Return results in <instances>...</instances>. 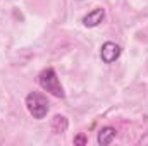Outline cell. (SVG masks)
Listing matches in <instances>:
<instances>
[{
  "label": "cell",
  "instance_id": "7a4b0ae2",
  "mask_svg": "<svg viewBox=\"0 0 148 146\" xmlns=\"http://www.w3.org/2000/svg\"><path fill=\"white\" fill-rule=\"evenodd\" d=\"M24 103H26L28 112H29V113L33 115V119H36V120L45 119L47 113H48V108H50V103L47 102V98H45L41 93H36V91L28 93Z\"/></svg>",
  "mask_w": 148,
  "mask_h": 146
},
{
  "label": "cell",
  "instance_id": "5b68a950",
  "mask_svg": "<svg viewBox=\"0 0 148 146\" xmlns=\"http://www.w3.org/2000/svg\"><path fill=\"white\" fill-rule=\"evenodd\" d=\"M115 136H117L115 127H112V126H105V127H102V129L98 131L97 143H98L100 146H107V145H110L112 141L115 139Z\"/></svg>",
  "mask_w": 148,
  "mask_h": 146
},
{
  "label": "cell",
  "instance_id": "52a82bcc",
  "mask_svg": "<svg viewBox=\"0 0 148 146\" xmlns=\"http://www.w3.org/2000/svg\"><path fill=\"white\" fill-rule=\"evenodd\" d=\"M74 145H86V138H84V134L76 136V138H74Z\"/></svg>",
  "mask_w": 148,
  "mask_h": 146
},
{
  "label": "cell",
  "instance_id": "3957f363",
  "mask_svg": "<svg viewBox=\"0 0 148 146\" xmlns=\"http://www.w3.org/2000/svg\"><path fill=\"white\" fill-rule=\"evenodd\" d=\"M121 46L117 45V43H114V41H105L103 45H102V48H100V59L105 62V64H112V62H115L119 57H121Z\"/></svg>",
  "mask_w": 148,
  "mask_h": 146
},
{
  "label": "cell",
  "instance_id": "277c9868",
  "mask_svg": "<svg viewBox=\"0 0 148 146\" xmlns=\"http://www.w3.org/2000/svg\"><path fill=\"white\" fill-rule=\"evenodd\" d=\"M103 19H105V9L98 7V9H93L91 12H88V14L83 17V24H84L86 28H95V26H98Z\"/></svg>",
  "mask_w": 148,
  "mask_h": 146
},
{
  "label": "cell",
  "instance_id": "8992f818",
  "mask_svg": "<svg viewBox=\"0 0 148 146\" xmlns=\"http://www.w3.org/2000/svg\"><path fill=\"white\" fill-rule=\"evenodd\" d=\"M67 127H69V120L64 117V115H53V119H52V122H50V129H52V132H55V134H62V132H66L67 131Z\"/></svg>",
  "mask_w": 148,
  "mask_h": 146
},
{
  "label": "cell",
  "instance_id": "6da1fadb",
  "mask_svg": "<svg viewBox=\"0 0 148 146\" xmlns=\"http://www.w3.org/2000/svg\"><path fill=\"white\" fill-rule=\"evenodd\" d=\"M38 84L41 86V89H45L47 93L57 96V98H64L66 93H64V88L60 84V79L57 77V72L52 69V67H47L43 69L40 76H38Z\"/></svg>",
  "mask_w": 148,
  "mask_h": 146
}]
</instances>
